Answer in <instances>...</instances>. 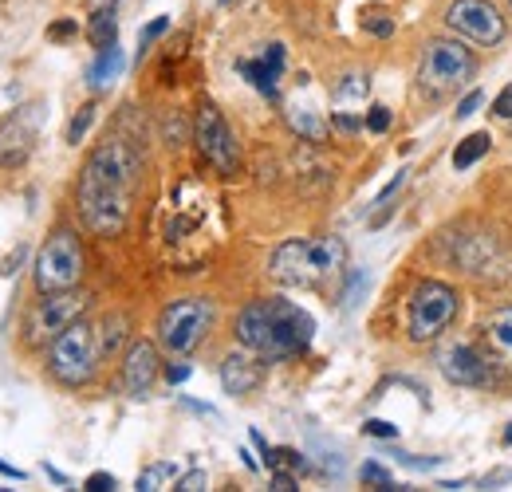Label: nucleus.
<instances>
[{
  "label": "nucleus",
  "instance_id": "obj_5",
  "mask_svg": "<svg viewBox=\"0 0 512 492\" xmlns=\"http://www.w3.org/2000/svg\"><path fill=\"white\" fill-rule=\"evenodd\" d=\"M457 315V292L442 280H422L410 292V308H406V331L414 343H430L446 331Z\"/></svg>",
  "mask_w": 512,
  "mask_h": 492
},
{
  "label": "nucleus",
  "instance_id": "obj_8",
  "mask_svg": "<svg viewBox=\"0 0 512 492\" xmlns=\"http://www.w3.org/2000/svg\"><path fill=\"white\" fill-rule=\"evenodd\" d=\"M473 75H477V56H473L461 40H430V44H426L418 79H422L430 91L461 87V83H469Z\"/></svg>",
  "mask_w": 512,
  "mask_h": 492
},
{
  "label": "nucleus",
  "instance_id": "obj_37",
  "mask_svg": "<svg viewBox=\"0 0 512 492\" xmlns=\"http://www.w3.org/2000/svg\"><path fill=\"white\" fill-rule=\"evenodd\" d=\"M75 32H79V28H75V20H60V24H52V28H48V36H52V40H67V36H75Z\"/></svg>",
  "mask_w": 512,
  "mask_h": 492
},
{
  "label": "nucleus",
  "instance_id": "obj_3",
  "mask_svg": "<svg viewBox=\"0 0 512 492\" xmlns=\"http://www.w3.org/2000/svg\"><path fill=\"white\" fill-rule=\"evenodd\" d=\"M347 260V245L339 237H316V241H284L272 252L268 272L280 284L292 288H320L323 280H331Z\"/></svg>",
  "mask_w": 512,
  "mask_h": 492
},
{
  "label": "nucleus",
  "instance_id": "obj_7",
  "mask_svg": "<svg viewBox=\"0 0 512 492\" xmlns=\"http://www.w3.org/2000/svg\"><path fill=\"white\" fill-rule=\"evenodd\" d=\"M213 323V304L190 296V300H178L158 315V343L170 351V355H190L193 347L205 339Z\"/></svg>",
  "mask_w": 512,
  "mask_h": 492
},
{
  "label": "nucleus",
  "instance_id": "obj_23",
  "mask_svg": "<svg viewBox=\"0 0 512 492\" xmlns=\"http://www.w3.org/2000/svg\"><path fill=\"white\" fill-rule=\"evenodd\" d=\"M367 75L363 71H351V75H343L339 83H335V103L339 107H347V103H363L367 99Z\"/></svg>",
  "mask_w": 512,
  "mask_h": 492
},
{
  "label": "nucleus",
  "instance_id": "obj_26",
  "mask_svg": "<svg viewBox=\"0 0 512 492\" xmlns=\"http://www.w3.org/2000/svg\"><path fill=\"white\" fill-rule=\"evenodd\" d=\"M91 123H95V107L87 103V107H83V111L71 119V126H67V142H79V138L87 134V126H91Z\"/></svg>",
  "mask_w": 512,
  "mask_h": 492
},
{
  "label": "nucleus",
  "instance_id": "obj_16",
  "mask_svg": "<svg viewBox=\"0 0 512 492\" xmlns=\"http://www.w3.org/2000/svg\"><path fill=\"white\" fill-rule=\"evenodd\" d=\"M256 359H260V355H256ZM256 359L245 355V351H237V355H229V359L221 363V386H225V394L241 398V394H253L256 386L264 382V367H260Z\"/></svg>",
  "mask_w": 512,
  "mask_h": 492
},
{
  "label": "nucleus",
  "instance_id": "obj_13",
  "mask_svg": "<svg viewBox=\"0 0 512 492\" xmlns=\"http://www.w3.org/2000/svg\"><path fill=\"white\" fill-rule=\"evenodd\" d=\"M438 370L453 386H485L489 382V363L469 347V343H449L438 351Z\"/></svg>",
  "mask_w": 512,
  "mask_h": 492
},
{
  "label": "nucleus",
  "instance_id": "obj_36",
  "mask_svg": "<svg viewBox=\"0 0 512 492\" xmlns=\"http://www.w3.org/2000/svg\"><path fill=\"white\" fill-rule=\"evenodd\" d=\"M272 489L292 492V489H296V477H292V473H284V469H272Z\"/></svg>",
  "mask_w": 512,
  "mask_h": 492
},
{
  "label": "nucleus",
  "instance_id": "obj_18",
  "mask_svg": "<svg viewBox=\"0 0 512 492\" xmlns=\"http://www.w3.org/2000/svg\"><path fill=\"white\" fill-rule=\"evenodd\" d=\"M288 123H292L296 134H304L308 142H323V134H327V123L320 119V111L312 103H300V99L288 103Z\"/></svg>",
  "mask_w": 512,
  "mask_h": 492
},
{
  "label": "nucleus",
  "instance_id": "obj_11",
  "mask_svg": "<svg viewBox=\"0 0 512 492\" xmlns=\"http://www.w3.org/2000/svg\"><path fill=\"white\" fill-rule=\"evenodd\" d=\"M446 24L461 36V40H473V44H501L505 40V16L489 4V0H453L446 12Z\"/></svg>",
  "mask_w": 512,
  "mask_h": 492
},
{
  "label": "nucleus",
  "instance_id": "obj_29",
  "mask_svg": "<svg viewBox=\"0 0 512 492\" xmlns=\"http://www.w3.org/2000/svg\"><path fill=\"white\" fill-rule=\"evenodd\" d=\"M367 130H371V134H386V130H390V111H386V107H371V111H367Z\"/></svg>",
  "mask_w": 512,
  "mask_h": 492
},
{
  "label": "nucleus",
  "instance_id": "obj_22",
  "mask_svg": "<svg viewBox=\"0 0 512 492\" xmlns=\"http://www.w3.org/2000/svg\"><path fill=\"white\" fill-rule=\"evenodd\" d=\"M95 335H99V351L103 355H115L123 347V339H127V315H107Z\"/></svg>",
  "mask_w": 512,
  "mask_h": 492
},
{
  "label": "nucleus",
  "instance_id": "obj_30",
  "mask_svg": "<svg viewBox=\"0 0 512 492\" xmlns=\"http://www.w3.org/2000/svg\"><path fill=\"white\" fill-rule=\"evenodd\" d=\"M83 489H87V492H111V489H119V481H115L111 473H91Z\"/></svg>",
  "mask_w": 512,
  "mask_h": 492
},
{
  "label": "nucleus",
  "instance_id": "obj_28",
  "mask_svg": "<svg viewBox=\"0 0 512 492\" xmlns=\"http://www.w3.org/2000/svg\"><path fill=\"white\" fill-rule=\"evenodd\" d=\"M363 28L375 32V36H390V32H394V20L383 16V12H367V16H363Z\"/></svg>",
  "mask_w": 512,
  "mask_h": 492
},
{
  "label": "nucleus",
  "instance_id": "obj_15",
  "mask_svg": "<svg viewBox=\"0 0 512 492\" xmlns=\"http://www.w3.org/2000/svg\"><path fill=\"white\" fill-rule=\"evenodd\" d=\"M241 75L253 83L260 95L276 99V83L284 75V44H268L260 60H241Z\"/></svg>",
  "mask_w": 512,
  "mask_h": 492
},
{
  "label": "nucleus",
  "instance_id": "obj_25",
  "mask_svg": "<svg viewBox=\"0 0 512 492\" xmlns=\"http://www.w3.org/2000/svg\"><path fill=\"white\" fill-rule=\"evenodd\" d=\"M359 477H363V485H375V489H394V477L386 473L379 461H367V465L359 469Z\"/></svg>",
  "mask_w": 512,
  "mask_h": 492
},
{
  "label": "nucleus",
  "instance_id": "obj_12",
  "mask_svg": "<svg viewBox=\"0 0 512 492\" xmlns=\"http://www.w3.org/2000/svg\"><path fill=\"white\" fill-rule=\"evenodd\" d=\"M36 134H40V126H36V107L16 111L8 123L0 126V170L24 166L28 154H32V146H36Z\"/></svg>",
  "mask_w": 512,
  "mask_h": 492
},
{
  "label": "nucleus",
  "instance_id": "obj_10",
  "mask_svg": "<svg viewBox=\"0 0 512 492\" xmlns=\"http://www.w3.org/2000/svg\"><path fill=\"white\" fill-rule=\"evenodd\" d=\"M91 304L87 292L64 288V292H44V300L28 315V339L32 343H52L60 331H67L75 319H83V311Z\"/></svg>",
  "mask_w": 512,
  "mask_h": 492
},
{
  "label": "nucleus",
  "instance_id": "obj_27",
  "mask_svg": "<svg viewBox=\"0 0 512 492\" xmlns=\"http://www.w3.org/2000/svg\"><path fill=\"white\" fill-rule=\"evenodd\" d=\"M166 28H170V16H158V20H150V24L142 28V36H138V48L146 52V48H150V44H154V40H158Z\"/></svg>",
  "mask_w": 512,
  "mask_h": 492
},
{
  "label": "nucleus",
  "instance_id": "obj_20",
  "mask_svg": "<svg viewBox=\"0 0 512 492\" xmlns=\"http://www.w3.org/2000/svg\"><path fill=\"white\" fill-rule=\"evenodd\" d=\"M178 481V465L174 461H158V465H146L142 473H138V481H134V489L142 492H158V489H170Z\"/></svg>",
  "mask_w": 512,
  "mask_h": 492
},
{
  "label": "nucleus",
  "instance_id": "obj_6",
  "mask_svg": "<svg viewBox=\"0 0 512 492\" xmlns=\"http://www.w3.org/2000/svg\"><path fill=\"white\" fill-rule=\"evenodd\" d=\"M83 280V245L75 233H52L48 245L36 256V288L44 292H64V288H79Z\"/></svg>",
  "mask_w": 512,
  "mask_h": 492
},
{
  "label": "nucleus",
  "instance_id": "obj_1",
  "mask_svg": "<svg viewBox=\"0 0 512 492\" xmlns=\"http://www.w3.org/2000/svg\"><path fill=\"white\" fill-rule=\"evenodd\" d=\"M142 178V158L123 138H107L91 150L79 174V217L99 237H119L130 221V197Z\"/></svg>",
  "mask_w": 512,
  "mask_h": 492
},
{
  "label": "nucleus",
  "instance_id": "obj_41",
  "mask_svg": "<svg viewBox=\"0 0 512 492\" xmlns=\"http://www.w3.org/2000/svg\"><path fill=\"white\" fill-rule=\"evenodd\" d=\"M0 473H4V477H12V481H24V473H20V469H12L8 461H0Z\"/></svg>",
  "mask_w": 512,
  "mask_h": 492
},
{
  "label": "nucleus",
  "instance_id": "obj_40",
  "mask_svg": "<svg viewBox=\"0 0 512 492\" xmlns=\"http://www.w3.org/2000/svg\"><path fill=\"white\" fill-rule=\"evenodd\" d=\"M166 378L178 386V382H186V378H190V367H186V363H174V367L166 370Z\"/></svg>",
  "mask_w": 512,
  "mask_h": 492
},
{
  "label": "nucleus",
  "instance_id": "obj_35",
  "mask_svg": "<svg viewBox=\"0 0 512 492\" xmlns=\"http://www.w3.org/2000/svg\"><path fill=\"white\" fill-rule=\"evenodd\" d=\"M402 182H406V170H398V174H394V178H390V185H386L383 193H379V197H375V205H386V201H390V197H394V193H398V189H402Z\"/></svg>",
  "mask_w": 512,
  "mask_h": 492
},
{
  "label": "nucleus",
  "instance_id": "obj_39",
  "mask_svg": "<svg viewBox=\"0 0 512 492\" xmlns=\"http://www.w3.org/2000/svg\"><path fill=\"white\" fill-rule=\"evenodd\" d=\"M331 123L339 126V130H359V119H355V115H347V111H335V119H331Z\"/></svg>",
  "mask_w": 512,
  "mask_h": 492
},
{
  "label": "nucleus",
  "instance_id": "obj_14",
  "mask_svg": "<svg viewBox=\"0 0 512 492\" xmlns=\"http://www.w3.org/2000/svg\"><path fill=\"white\" fill-rule=\"evenodd\" d=\"M154 378H158V347L150 339L130 343L127 359H123V386H127V394L130 398H146L154 390Z\"/></svg>",
  "mask_w": 512,
  "mask_h": 492
},
{
  "label": "nucleus",
  "instance_id": "obj_4",
  "mask_svg": "<svg viewBox=\"0 0 512 492\" xmlns=\"http://www.w3.org/2000/svg\"><path fill=\"white\" fill-rule=\"evenodd\" d=\"M103 351H99V335L91 323L75 319L67 331H60L52 343H48V370L56 382L64 386H83L95 378V367H99Z\"/></svg>",
  "mask_w": 512,
  "mask_h": 492
},
{
  "label": "nucleus",
  "instance_id": "obj_19",
  "mask_svg": "<svg viewBox=\"0 0 512 492\" xmlns=\"http://www.w3.org/2000/svg\"><path fill=\"white\" fill-rule=\"evenodd\" d=\"M123 67H127L123 48H119V44H111V48H103V52H99V60L91 63L87 83H91V87H107L111 79H119V71H123Z\"/></svg>",
  "mask_w": 512,
  "mask_h": 492
},
{
  "label": "nucleus",
  "instance_id": "obj_17",
  "mask_svg": "<svg viewBox=\"0 0 512 492\" xmlns=\"http://www.w3.org/2000/svg\"><path fill=\"white\" fill-rule=\"evenodd\" d=\"M485 343L493 347V355H501V359L512 363V304L509 308H497L485 319Z\"/></svg>",
  "mask_w": 512,
  "mask_h": 492
},
{
  "label": "nucleus",
  "instance_id": "obj_24",
  "mask_svg": "<svg viewBox=\"0 0 512 492\" xmlns=\"http://www.w3.org/2000/svg\"><path fill=\"white\" fill-rule=\"evenodd\" d=\"M485 150H489V134H469V138H461V146L453 150V166H457V170H469L477 158H485Z\"/></svg>",
  "mask_w": 512,
  "mask_h": 492
},
{
  "label": "nucleus",
  "instance_id": "obj_31",
  "mask_svg": "<svg viewBox=\"0 0 512 492\" xmlns=\"http://www.w3.org/2000/svg\"><path fill=\"white\" fill-rule=\"evenodd\" d=\"M209 485V477H205V469H193V473H186V477H178V489L182 492H197Z\"/></svg>",
  "mask_w": 512,
  "mask_h": 492
},
{
  "label": "nucleus",
  "instance_id": "obj_42",
  "mask_svg": "<svg viewBox=\"0 0 512 492\" xmlns=\"http://www.w3.org/2000/svg\"><path fill=\"white\" fill-rule=\"evenodd\" d=\"M221 4H229V0H221Z\"/></svg>",
  "mask_w": 512,
  "mask_h": 492
},
{
  "label": "nucleus",
  "instance_id": "obj_34",
  "mask_svg": "<svg viewBox=\"0 0 512 492\" xmlns=\"http://www.w3.org/2000/svg\"><path fill=\"white\" fill-rule=\"evenodd\" d=\"M493 111H497V119H512V83L493 99Z\"/></svg>",
  "mask_w": 512,
  "mask_h": 492
},
{
  "label": "nucleus",
  "instance_id": "obj_33",
  "mask_svg": "<svg viewBox=\"0 0 512 492\" xmlns=\"http://www.w3.org/2000/svg\"><path fill=\"white\" fill-rule=\"evenodd\" d=\"M481 99H485L481 91H469V95H465V99L457 103V119H469V115H473V111L481 107Z\"/></svg>",
  "mask_w": 512,
  "mask_h": 492
},
{
  "label": "nucleus",
  "instance_id": "obj_32",
  "mask_svg": "<svg viewBox=\"0 0 512 492\" xmlns=\"http://www.w3.org/2000/svg\"><path fill=\"white\" fill-rule=\"evenodd\" d=\"M363 430L371 433V437H379V441H390V437H398V426H390V422H383V418H371Z\"/></svg>",
  "mask_w": 512,
  "mask_h": 492
},
{
  "label": "nucleus",
  "instance_id": "obj_2",
  "mask_svg": "<svg viewBox=\"0 0 512 492\" xmlns=\"http://www.w3.org/2000/svg\"><path fill=\"white\" fill-rule=\"evenodd\" d=\"M316 319L292 300H256L237 315V339L264 363L296 359L312 347Z\"/></svg>",
  "mask_w": 512,
  "mask_h": 492
},
{
  "label": "nucleus",
  "instance_id": "obj_9",
  "mask_svg": "<svg viewBox=\"0 0 512 492\" xmlns=\"http://www.w3.org/2000/svg\"><path fill=\"white\" fill-rule=\"evenodd\" d=\"M193 142H197L201 158H205L217 174H225V178L237 174V166H241L237 138H233L225 115H221L213 103H201V111H197V119H193Z\"/></svg>",
  "mask_w": 512,
  "mask_h": 492
},
{
  "label": "nucleus",
  "instance_id": "obj_21",
  "mask_svg": "<svg viewBox=\"0 0 512 492\" xmlns=\"http://www.w3.org/2000/svg\"><path fill=\"white\" fill-rule=\"evenodd\" d=\"M87 36H91V44L103 52V48H111V44H119L115 36H119V24H115V12L111 8H103V12H95L91 16V28H87Z\"/></svg>",
  "mask_w": 512,
  "mask_h": 492
},
{
  "label": "nucleus",
  "instance_id": "obj_38",
  "mask_svg": "<svg viewBox=\"0 0 512 492\" xmlns=\"http://www.w3.org/2000/svg\"><path fill=\"white\" fill-rule=\"evenodd\" d=\"M20 260H24V248H16V252H12V256H4V260H0V276H12V272H16V264H20Z\"/></svg>",
  "mask_w": 512,
  "mask_h": 492
}]
</instances>
